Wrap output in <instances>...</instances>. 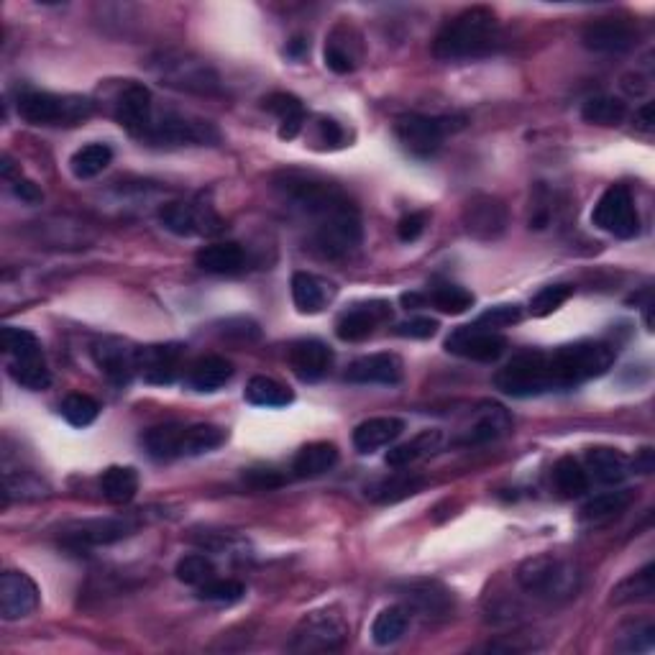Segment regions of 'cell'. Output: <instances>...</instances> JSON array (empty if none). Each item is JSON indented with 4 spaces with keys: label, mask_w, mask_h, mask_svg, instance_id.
<instances>
[{
    "label": "cell",
    "mask_w": 655,
    "mask_h": 655,
    "mask_svg": "<svg viewBox=\"0 0 655 655\" xmlns=\"http://www.w3.org/2000/svg\"><path fill=\"white\" fill-rule=\"evenodd\" d=\"M461 128L456 118H438V116H405L397 121L395 134L400 139L402 149L410 151L412 157L428 159L443 146L451 131Z\"/></svg>",
    "instance_id": "ba28073f"
},
{
    "label": "cell",
    "mask_w": 655,
    "mask_h": 655,
    "mask_svg": "<svg viewBox=\"0 0 655 655\" xmlns=\"http://www.w3.org/2000/svg\"><path fill=\"white\" fill-rule=\"evenodd\" d=\"M264 108L272 111L274 116L279 118V139H295L302 131V123H305V108H302L300 100L290 93H274L264 100Z\"/></svg>",
    "instance_id": "1f68e13d"
},
{
    "label": "cell",
    "mask_w": 655,
    "mask_h": 655,
    "mask_svg": "<svg viewBox=\"0 0 655 655\" xmlns=\"http://www.w3.org/2000/svg\"><path fill=\"white\" fill-rule=\"evenodd\" d=\"M100 405L87 395H70L62 402V415L64 420L75 428H87L93 425L95 418H98Z\"/></svg>",
    "instance_id": "f907efd6"
},
{
    "label": "cell",
    "mask_w": 655,
    "mask_h": 655,
    "mask_svg": "<svg viewBox=\"0 0 655 655\" xmlns=\"http://www.w3.org/2000/svg\"><path fill=\"white\" fill-rule=\"evenodd\" d=\"M246 400L256 407H285L292 402V392L285 384L274 382L269 377H254L246 384Z\"/></svg>",
    "instance_id": "ee69618b"
},
{
    "label": "cell",
    "mask_w": 655,
    "mask_h": 655,
    "mask_svg": "<svg viewBox=\"0 0 655 655\" xmlns=\"http://www.w3.org/2000/svg\"><path fill=\"white\" fill-rule=\"evenodd\" d=\"M499 41L497 16L489 8L474 6L448 21L433 41L435 59L456 62V59H476L492 52Z\"/></svg>",
    "instance_id": "7a4b0ae2"
},
{
    "label": "cell",
    "mask_w": 655,
    "mask_h": 655,
    "mask_svg": "<svg viewBox=\"0 0 655 655\" xmlns=\"http://www.w3.org/2000/svg\"><path fill=\"white\" fill-rule=\"evenodd\" d=\"M553 487L566 499L581 497V494H586V489H589V476H586V471L581 469L576 458L563 456L558 458L556 466H553Z\"/></svg>",
    "instance_id": "f35d334b"
},
{
    "label": "cell",
    "mask_w": 655,
    "mask_h": 655,
    "mask_svg": "<svg viewBox=\"0 0 655 655\" xmlns=\"http://www.w3.org/2000/svg\"><path fill=\"white\" fill-rule=\"evenodd\" d=\"M0 348H3V354L11 356V361L44 356L41 354L39 338L31 331H26V328H3V333H0Z\"/></svg>",
    "instance_id": "f6af8a7d"
},
{
    "label": "cell",
    "mask_w": 655,
    "mask_h": 655,
    "mask_svg": "<svg viewBox=\"0 0 655 655\" xmlns=\"http://www.w3.org/2000/svg\"><path fill=\"white\" fill-rule=\"evenodd\" d=\"M407 625H410V615H407V607H387L382 609L371 625V640L377 645H392L405 635Z\"/></svg>",
    "instance_id": "60d3db41"
},
{
    "label": "cell",
    "mask_w": 655,
    "mask_h": 655,
    "mask_svg": "<svg viewBox=\"0 0 655 655\" xmlns=\"http://www.w3.org/2000/svg\"><path fill=\"white\" fill-rule=\"evenodd\" d=\"M505 348H507L505 336L487 331V328H479L476 323L464 325V328H456V331L446 338L448 354L471 361H484V364L497 361L499 356L505 354Z\"/></svg>",
    "instance_id": "5bb4252c"
},
{
    "label": "cell",
    "mask_w": 655,
    "mask_h": 655,
    "mask_svg": "<svg viewBox=\"0 0 655 655\" xmlns=\"http://www.w3.org/2000/svg\"><path fill=\"white\" fill-rule=\"evenodd\" d=\"M635 471H640V474H650L653 471V448H643L640 451V461H635Z\"/></svg>",
    "instance_id": "e7e4bbea"
},
{
    "label": "cell",
    "mask_w": 655,
    "mask_h": 655,
    "mask_svg": "<svg viewBox=\"0 0 655 655\" xmlns=\"http://www.w3.org/2000/svg\"><path fill=\"white\" fill-rule=\"evenodd\" d=\"M586 466H589L594 479L602 484H620L630 474V461H627L625 453L615 451V448H589L586 451Z\"/></svg>",
    "instance_id": "f546056e"
},
{
    "label": "cell",
    "mask_w": 655,
    "mask_h": 655,
    "mask_svg": "<svg viewBox=\"0 0 655 655\" xmlns=\"http://www.w3.org/2000/svg\"><path fill=\"white\" fill-rule=\"evenodd\" d=\"M182 430L185 425H157L144 435V446L151 458L172 461L182 456Z\"/></svg>",
    "instance_id": "74e56055"
},
{
    "label": "cell",
    "mask_w": 655,
    "mask_h": 655,
    "mask_svg": "<svg viewBox=\"0 0 655 655\" xmlns=\"http://www.w3.org/2000/svg\"><path fill=\"white\" fill-rule=\"evenodd\" d=\"M336 295V287L325 279L315 277L310 272H295L292 274V300L295 308L305 315H315L328 305Z\"/></svg>",
    "instance_id": "cb8c5ba5"
},
{
    "label": "cell",
    "mask_w": 655,
    "mask_h": 655,
    "mask_svg": "<svg viewBox=\"0 0 655 655\" xmlns=\"http://www.w3.org/2000/svg\"><path fill=\"white\" fill-rule=\"evenodd\" d=\"M47 494V487L36 479V476L26 474H13V471H6V502L11 497H21V499H36L44 497Z\"/></svg>",
    "instance_id": "9f6ffc18"
},
{
    "label": "cell",
    "mask_w": 655,
    "mask_h": 655,
    "mask_svg": "<svg viewBox=\"0 0 655 655\" xmlns=\"http://www.w3.org/2000/svg\"><path fill=\"white\" fill-rule=\"evenodd\" d=\"M425 479L415 474H395L389 479H382L371 489H366V497H371L374 502H382V505H395L400 499L415 497L418 492H423Z\"/></svg>",
    "instance_id": "836d02e7"
},
{
    "label": "cell",
    "mask_w": 655,
    "mask_h": 655,
    "mask_svg": "<svg viewBox=\"0 0 655 655\" xmlns=\"http://www.w3.org/2000/svg\"><path fill=\"white\" fill-rule=\"evenodd\" d=\"M397 594L410 609L423 617H448L453 612V597L441 581L415 579L397 586Z\"/></svg>",
    "instance_id": "2e32d148"
},
{
    "label": "cell",
    "mask_w": 655,
    "mask_h": 655,
    "mask_svg": "<svg viewBox=\"0 0 655 655\" xmlns=\"http://www.w3.org/2000/svg\"><path fill=\"white\" fill-rule=\"evenodd\" d=\"M461 223H464L466 233H469L471 238H476V241H497V238L507 231L510 213H507V205L499 198H492V195H474V198L464 205Z\"/></svg>",
    "instance_id": "4fadbf2b"
},
{
    "label": "cell",
    "mask_w": 655,
    "mask_h": 655,
    "mask_svg": "<svg viewBox=\"0 0 655 655\" xmlns=\"http://www.w3.org/2000/svg\"><path fill=\"white\" fill-rule=\"evenodd\" d=\"M333 364V351L318 338H305V341L292 343L290 366L302 382H318L328 374Z\"/></svg>",
    "instance_id": "ffe728a7"
},
{
    "label": "cell",
    "mask_w": 655,
    "mask_h": 655,
    "mask_svg": "<svg viewBox=\"0 0 655 655\" xmlns=\"http://www.w3.org/2000/svg\"><path fill=\"white\" fill-rule=\"evenodd\" d=\"M93 111V100L82 95L26 93L18 98V116L31 126H77Z\"/></svg>",
    "instance_id": "5b68a950"
},
{
    "label": "cell",
    "mask_w": 655,
    "mask_h": 655,
    "mask_svg": "<svg viewBox=\"0 0 655 655\" xmlns=\"http://www.w3.org/2000/svg\"><path fill=\"white\" fill-rule=\"evenodd\" d=\"M325 67L336 72V75H348V72L356 70L354 49H351V44H343L336 36V31H333L328 44H325Z\"/></svg>",
    "instance_id": "816d5d0a"
},
{
    "label": "cell",
    "mask_w": 655,
    "mask_h": 655,
    "mask_svg": "<svg viewBox=\"0 0 655 655\" xmlns=\"http://www.w3.org/2000/svg\"><path fill=\"white\" fill-rule=\"evenodd\" d=\"M246 254L244 249L233 241H226V244H210L203 246V249L195 254V264H198L203 272L210 274H236L244 269Z\"/></svg>",
    "instance_id": "f1b7e54d"
},
{
    "label": "cell",
    "mask_w": 655,
    "mask_h": 655,
    "mask_svg": "<svg viewBox=\"0 0 655 655\" xmlns=\"http://www.w3.org/2000/svg\"><path fill=\"white\" fill-rule=\"evenodd\" d=\"M441 441V430H423V433L415 435L410 443H402V446L392 448V451L387 453V466H392V469H405V466L415 464L420 458L438 451Z\"/></svg>",
    "instance_id": "d6a6232c"
},
{
    "label": "cell",
    "mask_w": 655,
    "mask_h": 655,
    "mask_svg": "<svg viewBox=\"0 0 655 655\" xmlns=\"http://www.w3.org/2000/svg\"><path fill=\"white\" fill-rule=\"evenodd\" d=\"M655 566L648 563L645 569H640L638 574L627 576L620 584L612 589V604L622 607V604H635V602H648L655 594Z\"/></svg>",
    "instance_id": "8d00e7d4"
},
{
    "label": "cell",
    "mask_w": 655,
    "mask_h": 655,
    "mask_svg": "<svg viewBox=\"0 0 655 655\" xmlns=\"http://www.w3.org/2000/svg\"><path fill=\"white\" fill-rule=\"evenodd\" d=\"M402 305H405L407 310L428 308V295H420V292H407V295H402Z\"/></svg>",
    "instance_id": "be15d7a7"
},
{
    "label": "cell",
    "mask_w": 655,
    "mask_h": 655,
    "mask_svg": "<svg viewBox=\"0 0 655 655\" xmlns=\"http://www.w3.org/2000/svg\"><path fill=\"white\" fill-rule=\"evenodd\" d=\"M95 361L113 382L126 384L139 369V351L121 346V343H103L95 348Z\"/></svg>",
    "instance_id": "484cf974"
},
{
    "label": "cell",
    "mask_w": 655,
    "mask_h": 655,
    "mask_svg": "<svg viewBox=\"0 0 655 655\" xmlns=\"http://www.w3.org/2000/svg\"><path fill=\"white\" fill-rule=\"evenodd\" d=\"M392 318V310H389L387 302L374 300V302H364V305H356V308L346 310V313L338 318L336 323V333L341 341L356 343L364 341L374 333L379 323Z\"/></svg>",
    "instance_id": "d6986e66"
},
{
    "label": "cell",
    "mask_w": 655,
    "mask_h": 655,
    "mask_svg": "<svg viewBox=\"0 0 655 655\" xmlns=\"http://www.w3.org/2000/svg\"><path fill=\"white\" fill-rule=\"evenodd\" d=\"M180 343H164V346H146L139 351V369L146 382L151 384H169L177 377L182 361Z\"/></svg>",
    "instance_id": "44dd1931"
},
{
    "label": "cell",
    "mask_w": 655,
    "mask_h": 655,
    "mask_svg": "<svg viewBox=\"0 0 655 655\" xmlns=\"http://www.w3.org/2000/svg\"><path fill=\"white\" fill-rule=\"evenodd\" d=\"M520 320H522V308L512 302V305H494V308L484 310V313L476 318V325L497 333L499 328H510V325L520 323Z\"/></svg>",
    "instance_id": "11a10c76"
},
{
    "label": "cell",
    "mask_w": 655,
    "mask_h": 655,
    "mask_svg": "<svg viewBox=\"0 0 655 655\" xmlns=\"http://www.w3.org/2000/svg\"><path fill=\"white\" fill-rule=\"evenodd\" d=\"M338 464V448L328 441L308 443L297 451L295 461H292V471L300 479H313V476L325 474Z\"/></svg>",
    "instance_id": "4dcf8cb0"
},
{
    "label": "cell",
    "mask_w": 655,
    "mask_h": 655,
    "mask_svg": "<svg viewBox=\"0 0 655 655\" xmlns=\"http://www.w3.org/2000/svg\"><path fill=\"white\" fill-rule=\"evenodd\" d=\"M346 379L354 384H397L402 379V361L395 354H369L348 366Z\"/></svg>",
    "instance_id": "7402d4cb"
},
{
    "label": "cell",
    "mask_w": 655,
    "mask_h": 655,
    "mask_svg": "<svg viewBox=\"0 0 655 655\" xmlns=\"http://www.w3.org/2000/svg\"><path fill=\"white\" fill-rule=\"evenodd\" d=\"M274 190L313 223V238L320 254L343 259L359 249V208L336 185L305 172H279L274 177Z\"/></svg>",
    "instance_id": "6da1fadb"
},
{
    "label": "cell",
    "mask_w": 655,
    "mask_h": 655,
    "mask_svg": "<svg viewBox=\"0 0 655 655\" xmlns=\"http://www.w3.org/2000/svg\"><path fill=\"white\" fill-rule=\"evenodd\" d=\"M632 499H635V494L627 492V489L599 494V497L589 499V502L581 507V520L594 522V525H599V522H607V520H615V517H620L622 512H627V507L632 505Z\"/></svg>",
    "instance_id": "d590c367"
},
{
    "label": "cell",
    "mask_w": 655,
    "mask_h": 655,
    "mask_svg": "<svg viewBox=\"0 0 655 655\" xmlns=\"http://www.w3.org/2000/svg\"><path fill=\"white\" fill-rule=\"evenodd\" d=\"M144 141L154 146H205L218 141V131L213 128V123L200 121V118L167 113L164 118L151 123Z\"/></svg>",
    "instance_id": "30bf717a"
},
{
    "label": "cell",
    "mask_w": 655,
    "mask_h": 655,
    "mask_svg": "<svg viewBox=\"0 0 655 655\" xmlns=\"http://www.w3.org/2000/svg\"><path fill=\"white\" fill-rule=\"evenodd\" d=\"M494 384H497L499 392H505L510 397H538L551 392L545 351L517 354L505 369L497 371Z\"/></svg>",
    "instance_id": "52a82bcc"
},
{
    "label": "cell",
    "mask_w": 655,
    "mask_h": 655,
    "mask_svg": "<svg viewBox=\"0 0 655 655\" xmlns=\"http://www.w3.org/2000/svg\"><path fill=\"white\" fill-rule=\"evenodd\" d=\"M39 607V586L21 571H6L0 576V615L3 620H24Z\"/></svg>",
    "instance_id": "9a60e30c"
},
{
    "label": "cell",
    "mask_w": 655,
    "mask_h": 655,
    "mask_svg": "<svg viewBox=\"0 0 655 655\" xmlns=\"http://www.w3.org/2000/svg\"><path fill=\"white\" fill-rule=\"evenodd\" d=\"M13 195H16L18 200H24V203H29V205L41 203V198H44V195H41L39 187H36L31 180H24V177H18V180H13Z\"/></svg>",
    "instance_id": "6125c7cd"
},
{
    "label": "cell",
    "mask_w": 655,
    "mask_h": 655,
    "mask_svg": "<svg viewBox=\"0 0 655 655\" xmlns=\"http://www.w3.org/2000/svg\"><path fill=\"white\" fill-rule=\"evenodd\" d=\"M177 579L187 586H203L205 581L215 579V566L208 556L192 553V556L180 558L177 569H174Z\"/></svg>",
    "instance_id": "c3c4849f"
},
{
    "label": "cell",
    "mask_w": 655,
    "mask_h": 655,
    "mask_svg": "<svg viewBox=\"0 0 655 655\" xmlns=\"http://www.w3.org/2000/svg\"><path fill=\"white\" fill-rule=\"evenodd\" d=\"M246 594L244 584L241 581H233V579H210L205 581L203 586H198V597L203 599V602H215V604H233V602H241Z\"/></svg>",
    "instance_id": "681fc988"
},
{
    "label": "cell",
    "mask_w": 655,
    "mask_h": 655,
    "mask_svg": "<svg viewBox=\"0 0 655 655\" xmlns=\"http://www.w3.org/2000/svg\"><path fill=\"white\" fill-rule=\"evenodd\" d=\"M638 121H640V126L645 128V131H650V128H653V103H648V105H643V108H640Z\"/></svg>",
    "instance_id": "03108f58"
},
{
    "label": "cell",
    "mask_w": 655,
    "mask_h": 655,
    "mask_svg": "<svg viewBox=\"0 0 655 655\" xmlns=\"http://www.w3.org/2000/svg\"><path fill=\"white\" fill-rule=\"evenodd\" d=\"M162 80L180 90H195V93H210L218 85V77L205 67L203 62L192 59H167L162 62Z\"/></svg>",
    "instance_id": "603a6c76"
},
{
    "label": "cell",
    "mask_w": 655,
    "mask_h": 655,
    "mask_svg": "<svg viewBox=\"0 0 655 655\" xmlns=\"http://www.w3.org/2000/svg\"><path fill=\"white\" fill-rule=\"evenodd\" d=\"M233 379V364L223 356H205V359L195 361L187 374V384L195 392H218Z\"/></svg>",
    "instance_id": "83f0119b"
},
{
    "label": "cell",
    "mask_w": 655,
    "mask_h": 655,
    "mask_svg": "<svg viewBox=\"0 0 655 655\" xmlns=\"http://www.w3.org/2000/svg\"><path fill=\"white\" fill-rule=\"evenodd\" d=\"M8 371H11V377L16 379L21 387L34 389V392L47 389L49 382H52V374H49L47 364H44V356L24 359V361H11V364H8Z\"/></svg>",
    "instance_id": "bcb514c9"
},
{
    "label": "cell",
    "mask_w": 655,
    "mask_h": 655,
    "mask_svg": "<svg viewBox=\"0 0 655 655\" xmlns=\"http://www.w3.org/2000/svg\"><path fill=\"white\" fill-rule=\"evenodd\" d=\"M405 430L400 418H369L354 430V446L359 453H374L397 441Z\"/></svg>",
    "instance_id": "d4e9b609"
},
{
    "label": "cell",
    "mask_w": 655,
    "mask_h": 655,
    "mask_svg": "<svg viewBox=\"0 0 655 655\" xmlns=\"http://www.w3.org/2000/svg\"><path fill=\"white\" fill-rule=\"evenodd\" d=\"M244 479L246 484H251L254 489H261V492H264V489L269 492V489H277L285 484V476L274 469H249L244 474Z\"/></svg>",
    "instance_id": "91938a15"
},
{
    "label": "cell",
    "mask_w": 655,
    "mask_h": 655,
    "mask_svg": "<svg viewBox=\"0 0 655 655\" xmlns=\"http://www.w3.org/2000/svg\"><path fill=\"white\" fill-rule=\"evenodd\" d=\"M348 638V622L336 609H318L302 617L292 632L290 650L295 653H333L341 650Z\"/></svg>",
    "instance_id": "8992f818"
},
{
    "label": "cell",
    "mask_w": 655,
    "mask_h": 655,
    "mask_svg": "<svg viewBox=\"0 0 655 655\" xmlns=\"http://www.w3.org/2000/svg\"><path fill=\"white\" fill-rule=\"evenodd\" d=\"M139 522L131 517H98V520L72 522L62 530V540L75 548H98L134 535Z\"/></svg>",
    "instance_id": "7c38bea8"
},
{
    "label": "cell",
    "mask_w": 655,
    "mask_h": 655,
    "mask_svg": "<svg viewBox=\"0 0 655 655\" xmlns=\"http://www.w3.org/2000/svg\"><path fill=\"white\" fill-rule=\"evenodd\" d=\"M548 361V382L553 389H571L602 377L615 364V348L602 341H579L561 346L556 351H545Z\"/></svg>",
    "instance_id": "3957f363"
},
{
    "label": "cell",
    "mask_w": 655,
    "mask_h": 655,
    "mask_svg": "<svg viewBox=\"0 0 655 655\" xmlns=\"http://www.w3.org/2000/svg\"><path fill=\"white\" fill-rule=\"evenodd\" d=\"M592 223L617 238H635L640 233V215L625 185L609 187L592 210Z\"/></svg>",
    "instance_id": "9c48e42d"
},
{
    "label": "cell",
    "mask_w": 655,
    "mask_h": 655,
    "mask_svg": "<svg viewBox=\"0 0 655 655\" xmlns=\"http://www.w3.org/2000/svg\"><path fill=\"white\" fill-rule=\"evenodd\" d=\"M100 492L113 505H126L139 492V474L131 466H111L100 476Z\"/></svg>",
    "instance_id": "e575fe53"
},
{
    "label": "cell",
    "mask_w": 655,
    "mask_h": 655,
    "mask_svg": "<svg viewBox=\"0 0 655 655\" xmlns=\"http://www.w3.org/2000/svg\"><path fill=\"white\" fill-rule=\"evenodd\" d=\"M581 574L569 558L553 556V553H540V556L522 561L517 569V584L530 594V597L548 599V602H561L571 599L579 592Z\"/></svg>",
    "instance_id": "277c9868"
},
{
    "label": "cell",
    "mask_w": 655,
    "mask_h": 655,
    "mask_svg": "<svg viewBox=\"0 0 655 655\" xmlns=\"http://www.w3.org/2000/svg\"><path fill=\"white\" fill-rule=\"evenodd\" d=\"M627 116V105L620 98H609V95H597L589 98L581 108V118L594 126H620Z\"/></svg>",
    "instance_id": "b9f144b4"
},
{
    "label": "cell",
    "mask_w": 655,
    "mask_h": 655,
    "mask_svg": "<svg viewBox=\"0 0 655 655\" xmlns=\"http://www.w3.org/2000/svg\"><path fill=\"white\" fill-rule=\"evenodd\" d=\"M655 640V627L653 622H630L625 630L620 632V643H617V650H625V653H640V650L653 648Z\"/></svg>",
    "instance_id": "db71d44e"
},
{
    "label": "cell",
    "mask_w": 655,
    "mask_h": 655,
    "mask_svg": "<svg viewBox=\"0 0 655 655\" xmlns=\"http://www.w3.org/2000/svg\"><path fill=\"white\" fill-rule=\"evenodd\" d=\"M116 118L131 136L144 139L146 131L154 123V105H151V93L139 82L123 87L116 103Z\"/></svg>",
    "instance_id": "e0dca14e"
},
{
    "label": "cell",
    "mask_w": 655,
    "mask_h": 655,
    "mask_svg": "<svg viewBox=\"0 0 655 655\" xmlns=\"http://www.w3.org/2000/svg\"><path fill=\"white\" fill-rule=\"evenodd\" d=\"M510 430H512V418L507 415L505 407L499 405L484 407V410L476 415L474 423L466 428L461 443H466V446H476V443L497 441V438L507 435Z\"/></svg>",
    "instance_id": "4316f807"
},
{
    "label": "cell",
    "mask_w": 655,
    "mask_h": 655,
    "mask_svg": "<svg viewBox=\"0 0 655 655\" xmlns=\"http://www.w3.org/2000/svg\"><path fill=\"white\" fill-rule=\"evenodd\" d=\"M159 221L174 236H215L226 228L223 218L210 205L177 200L159 210Z\"/></svg>",
    "instance_id": "8fae6325"
},
{
    "label": "cell",
    "mask_w": 655,
    "mask_h": 655,
    "mask_svg": "<svg viewBox=\"0 0 655 655\" xmlns=\"http://www.w3.org/2000/svg\"><path fill=\"white\" fill-rule=\"evenodd\" d=\"M571 295H574V287L569 285L543 287V290L530 300V313H533L535 318H545V315L556 313V310L561 308L563 302L569 300Z\"/></svg>",
    "instance_id": "f5cc1de1"
},
{
    "label": "cell",
    "mask_w": 655,
    "mask_h": 655,
    "mask_svg": "<svg viewBox=\"0 0 655 655\" xmlns=\"http://www.w3.org/2000/svg\"><path fill=\"white\" fill-rule=\"evenodd\" d=\"M635 31H632L630 24L625 21H615V18H602V21H594L584 29L581 34V41H584L586 49L599 54H622L630 52L635 47Z\"/></svg>",
    "instance_id": "ac0fdd59"
},
{
    "label": "cell",
    "mask_w": 655,
    "mask_h": 655,
    "mask_svg": "<svg viewBox=\"0 0 655 655\" xmlns=\"http://www.w3.org/2000/svg\"><path fill=\"white\" fill-rule=\"evenodd\" d=\"M425 226H428V215L410 213L405 215V218H400V223H397V236H400V241H405V244H412V241H418V238L423 236Z\"/></svg>",
    "instance_id": "6f0895ef"
},
{
    "label": "cell",
    "mask_w": 655,
    "mask_h": 655,
    "mask_svg": "<svg viewBox=\"0 0 655 655\" xmlns=\"http://www.w3.org/2000/svg\"><path fill=\"white\" fill-rule=\"evenodd\" d=\"M223 441H226V433L218 425H187L182 430V456H203L223 446Z\"/></svg>",
    "instance_id": "7bdbcfd3"
},
{
    "label": "cell",
    "mask_w": 655,
    "mask_h": 655,
    "mask_svg": "<svg viewBox=\"0 0 655 655\" xmlns=\"http://www.w3.org/2000/svg\"><path fill=\"white\" fill-rule=\"evenodd\" d=\"M113 162V151L108 144H87L77 149L70 159V169L77 180H93Z\"/></svg>",
    "instance_id": "ab89813d"
},
{
    "label": "cell",
    "mask_w": 655,
    "mask_h": 655,
    "mask_svg": "<svg viewBox=\"0 0 655 655\" xmlns=\"http://www.w3.org/2000/svg\"><path fill=\"white\" fill-rule=\"evenodd\" d=\"M395 333L402 338H430L438 333V323L430 318H412L397 325Z\"/></svg>",
    "instance_id": "680465c9"
},
{
    "label": "cell",
    "mask_w": 655,
    "mask_h": 655,
    "mask_svg": "<svg viewBox=\"0 0 655 655\" xmlns=\"http://www.w3.org/2000/svg\"><path fill=\"white\" fill-rule=\"evenodd\" d=\"M428 305L438 308L441 313L461 315L474 305V295L458 285H438L428 292Z\"/></svg>",
    "instance_id": "7dc6e473"
},
{
    "label": "cell",
    "mask_w": 655,
    "mask_h": 655,
    "mask_svg": "<svg viewBox=\"0 0 655 655\" xmlns=\"http://www.w3.org/2000/svg\"><path fill=\"white\" fill-rule=\"evenodd\" d=\"M320 139H323V144L328 146H341L343 141H346V134H343L341 123L333 121V118H320Z\"/></svg>",
    "instance_id": "94428289"
}]
</instances>
